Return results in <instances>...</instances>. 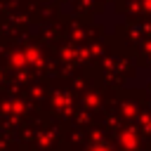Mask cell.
<instances>
[{"mask_svg":"<svg viewBox=\"0 0 151 151\" xmlns=\"http://www.w3.org/2000/svg\"><path fill=\"white\" fill-rule=\"evenodd\" d=\"M94 151H109V149H94Z\"/></svg>","mask_w":151,"mask_h":151,"instance_id":"obj_1","label":"cell"}]
</instances>
